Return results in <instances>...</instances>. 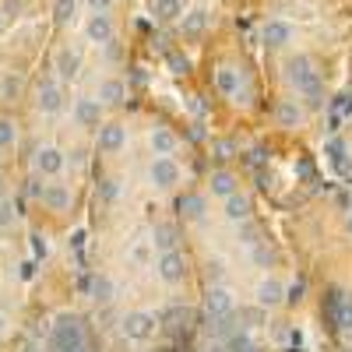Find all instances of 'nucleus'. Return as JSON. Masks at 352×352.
Wrapping results in <instances>:
<instances>
[{"label": "nucleus", "instance_id": "1", "mask_svg": "<svg viewBox=\"0 0 352 352\" xmlns=\"http://www.w3.org/2000/svg\"><path fill=\"white\" fill-rule=\"evenodd\" d=\"M67 102V85L56 78V74H46L39 85H36V109L53 116V113H60Z\"/></svg>", "mask_w": 352, "mask_h": 352}, {"label": "nucleus", "instance_id": "18", "mask_svg": "<svg viewBox=\"0 0 352 352\" xmlns=\"http://www.w3.org/2000/svg\"><path fill=\"white\" fill-rule=\"evenodd\" d=\"M152 11L159 21H176L184 14V0H152Z\"/></svg>", "mask_w": 352, "mask_h": 352}, {"label": "nucleus", "instance_id": "9", "mask_svg": "<svg viewBox=\"0 0 352 352\" xmlns=\"http://www.w3.org/2000/svg\"><path fill=\"white\" fill-rule=\"evenodd\" d=\"M53 349L56 352H81V331L74 320H60V324L53 328Z\"/></svg>", "mask_w": 352, "mask_h": 352}, {"label": "nucleus", "instance_id": "26", "mask_svg": "<svg viewBox=\"0 0 352 352\" xmlns=\"http://www.w3.org/2000/svg\"><path fill=\"white\" fill-rule=\"evenodd\" d=\"M8 335H11V317H8V310H0V342Z\"/></svg>", "mask_w": 352, "mask_h": 352}, {"label": "nucleus", "instance_id": "5", "mask_svg": "<svg viewBox=\"0 0 352 352\" xmlns=\"http://www.w3.org/2000/svg\"><path fill=\"white\" fill-rule=\"evenodd\" d=\"M32 166H36L39 176H46V180H56V176L67 169V155L56 148V144H43V148H36V155H32Z\"/></svg>", "mask_w": 352, "mask_h": 352}, {"label": "nucleus", "instance_id": "27", "mask_svg": "<svg viewBox=\"0 0 352 352\" xmlns=\"http://www.w3.org/2000/svg\"><path fill=\"white\" fill-rule=\"evenodd\" d=\"M0 28H4V21H0Z\"/></svg>", "mask_w": 352, "mask_h": 352}, {"label": "nucleus", "instance_id": "7", "mask_svg": "<svg viewBox=\"0 0 352 352\" xmlns=\"http://www.w3.org/2000/svg\"><path fill=\"white\" fill-rule=\"evenodd\" d=\"M124 335L134 338V342H148L155 335V317L152 314H144V310H134L124 317Z\"/></svg>", "mask_w": 352, "mask_h": 352}, {"label": "nucleus", "instance_id": "23", "mask_svg": "<svg viewBox=\"0 0 352 352\" xmlns=\"http://www.w3.org/2000/svg\"><path fill=\"white\" fill-rule=\"evenodd\" d=\"M208 310H212V314H229V310H232V300L226 296L222 289H215L212 296H208Z\"/></svg>", "mask_w": 352, "mask_h": 352}, {"label": "nucleus", "instance_id": "24", "mask_svg": "<svg viewBox=\"0 0 352 352\" xmlns=\"http://www.w3.org/2000/svg\"><path fill=\"white\" fill-rule=\"evenodd\" d=\"M14 226V201L4 194L0 197V229H11Z\"/></svg>", "mask_w": 352, "mask_h": 352}, {"label": "nucleus", "instance_id": "20", "mask_svg": "<svg viewBox=\"0 0 352 352\" xmlns=\"http://www.w3.org/2000/svg\"><path fill=\"white\" fill-rule=\"evenodd\" d=\"M208 190L219 194V197L236 194V176H232V173H215V176H212V184H208Z\"/></svg>", "mask_w": 352, "mask_h": 352}, {"label": "nucleus", "instance_id": "8", "mask_svg": "<svg viewBox=\"0 0 352 352\" xmlns=\"http://www.w3.org/2000/svg\"><path fill=\"white\" fill-rule=\"evenodd\" d=\"M39 201H43V208L46 212H67L71 208V187L67 184H43L39 190Z\"/></svg>", "mask_w": 352, "mask_h": 352}, {"label": "nucleus", "instance_id": "21", "mask_svg": "<svg viewBox=\"0 0 352 352\" xmlns=\"http://www.w3.org/2000/svg\"><path fill=\"white\" fill-rule=\"evenodd\" d=\"M78 4H81V0H56V4H53V21L60 25V28H64L67 21H74Z\"/></svg>", "mask_w": 352, "mask_h": 352}, {"label": "nucleus", "instance_id": "14", "mask_svg": "<svg viewBox=\"0 0 352 352\" xmlns=\"http://www.w3.org/2000/svg\"><path fill=\"white\" fill-rule=\"evenodd\" d=\"M148 141H152V152H155V155H173V152H176V144H180L169 127H152Z\"/></svg>", "mask_w": 352, "mask_h": 352}, {"label": "nucleus", "instance_id": "3", "mask_svg": "<svg viewBox=\"0 0 352 352\" xmlns=\"http://www.w3.org/2000/svg\"><path fill=\"white\" fill-rule=\"evenodd\" d=\"M81 32L92 46H109V43H116V21H113V14H88Z\"/></svg>", "mask_w": 352, "mask_h": 352}, {"label": "nucleus", "instance_id": "13", "mask_svg": "<svg viewBox=\"0 0 352 352\" xmlns=\"http://www.w3.org/2000/svg\"><path fill=\"white\" fill-rule=\"evenodd\" d=\"M152 180L159 187H173V184H180V169H176L173 155H155L152 162Z\"/></svg>", "mask_w": 352, "mask_h": 352}, {"label": "nucleus", "instance_id": "12", "mask_svg": "<svg viewBox=\"0 0 352 352\" xmlns=\"http://www.w3.org/2000/svg\"><path fill=\"white\" fill-rule=\"evenodd\" d=\"M96 99H99L102 106H120V102L127 99V85H124V78H116V74L102 78V81H99Z\"/></svg>", "mask_w": 352, "mask_h": 352}, {"label": "nucleus", "instance_id": "19", "mask_svg": "<svg viewBox=\"0 0 352 352\" xmlns=\"http://www.w3.org/2000/svg\"><path fill=\"white\" fill-rule=\"evenodd\" d=\"M18 144V124L11 116H0V152H14Z\"/></svg>", "mask_w": 352, "mask_h": 352}, {"label": "nucleus", "instance_id": "22", "mask_svg": "<svg viewBox=\"0 0 352 352\" xmlns=\"http://www.w3.org/2000/svg\"><path fill=\"white\" fill-rule=\"evenodd\" d=\"M180 208H184V215H187V219H201V215H204V197L187 194V197L180 201Z\"/></svg>", "mask_w": 352, "mask_h": 352}, {"label": "nucleus", "instance_id": "11", "mask_svg": "<svg viewBox=\"0 0 352 352\" xmlns=\"http://www.w3.org/2000/svg\"><path fill=\"white\" fill-rule=\"evenodd\" d=\"M127 144V127L124 124H102L99 127V152L102 155H116Z\"/></svg>", "mask_w": 352, "mask_h": 352}, {"label": "nucleus", "instance_id": "15", "mask_svg": "<svg viewBox=\"0 0 352 352\" xmlns=\"http://www.w3.org/2000/svg\"><path fill=\"white\" fill-rule=\"evenodd\" d=\"M282 296H285V289H282L278 278H264V282L257 285V303H261V307H278Z\"/></svg>", "mask_w": 352, "mask_h": 352}, {"label": "nucleus", "instance_id": "6", "mask_svg": "<svg viewBox=\"0 0 352 352\" xmlns=\"http://www.w3.org/2000/svg\"><path fill=\"white\" fill-rule=\"evenodd\" d=\"M292 39H296V25L285 21V18H272V21H264V28H261L264 50H285Z\"/></svg>", "mask_w": 352, "mask_h": 352}, {"label": "nucleus", "instance_id": "10", "mask_svg": "<svg viewBox=\"0 0 352 352\" xmlns=\"http://www.w3.org/2000/svg\"><path fill=\"white\" fill-rule=\"evenodd\" d=\"M155 268H159V278H162V282H169V285L184 282V275H187V264H184L180 250H166V254L159 257Z\"/></svg>", "mask_w": 352, "mask_h": 352}, {"label": "nucleus", "instance_id": "4", "mask_svg": "<svg viewBox=\"0 0 352 352\" xmlns=\"http://www.w3.org/2000/svg\"><path fill=\"white\" fill-rule=\"evenodd\" d=\"M71 113H74V124H78L81 131H99V127H102L106 106H102L96 96H81V99H74Z\"/></svg>", "mask_w": 352, "mask_h": 352}, {"label": "nucleus", "instance_id": "16", "mask_svg": "<svg viewBox=\"0 0 352 352\" xmlns=\"http://www.w3.org/2000/svg\"><path fill=\"white\" fill-rule=\"evenodd\" d=\"M226 219L229 222H247L250 219V197L247 194H229L226 197Z\"/></svg>", "mask_w": 352, "mask_h": 352}, {"label": "nucleus", "instance_id": "25", "mask_svg": "<svg viewBox=\"0 0 352 352\" xmlns=\"http://www.w3.org/2000/svg\"><path fill=\"white\" fill-rule=\"evenodd\" d=\"M81 4L88 8V14H109L116 0H81Z\"/></svg>", "mask_w": 352, "mask_h": 352}, {"label": "nucleus", "instance_id": "17", "mask_svg": "<svg viewBox=\"0 0 352 352\" xmlns=\"http://www.w3.org/2000/svg\"><path fill=\"white\" fill-rule=\"evenodd\" d=\"M204 28H208V11H204V8H194V11H187L180 18V32L184 36H201Z\"/></svg>", "mask_w": 352, "mask_h": 352}, {"label": "nucleus", "instance_id": "2", "mask_svg": "<svg viewBox=\"0 0 352 352\" xmlns=\"http://www.w3.org/2000/svg\"><path fill=\"white\" fill-rule=\"evenodd\" d=\"M81 67H85V56H81V50H78V46H71V43L56 46V53H53V74L60 78L64 85H67V81H74V78L81 74Z\"/></svg>", "mask_w": 352, "mask_h": 352}]
</instances>
